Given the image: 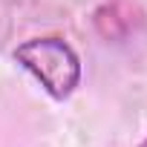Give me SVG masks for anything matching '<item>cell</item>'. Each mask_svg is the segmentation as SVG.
<instances>
[{
  "label": "cell",
  "instance_id": "1",
  "mask_svg": "<svg viewBox=\"0 0 147 147\" xmlns=\"http://www.w3.org/2000/svg\"><path fill=\"white\" fill-rule=\"evenodd\" d=\"M12 61L20 69H26L40 84V90L55 101H66L78 90L84 75L81 55L61 35H38L18 43L12 52Z\"/></svg>",
  "mask_w": 147,
  "mask_h": 147
},
{
  "label": "cell",
  "instance_id": "2",
  "mask_svg": "<svg viewBox=\"0 0 147 147\" xmlns=\"http://www.w3.org/2000/svg\"><path fill=\"white\" fill-rule=\"evenodd\" d=\"M138 147H147V138H144V141H141V144H138Z\"/></svg>",
  "mask_w": 147,
  "mask_h": 147
}]
</instances>
